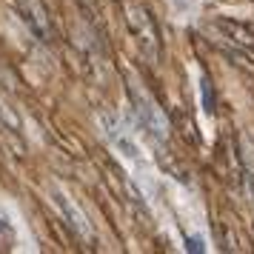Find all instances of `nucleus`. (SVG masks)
<instances>
[{
    "label": "nucleus",
    "instance_id": "3",
    "mask_svg": "<svg viewBox=\"0 0 254 254\" xmlns=\"http://www.w3.org/2000/svg\"><path fill=\"white\" fill-rule=\"evenodd\" d=\"M55 206L60 208V214H63V220H66V223H69L71 229L77 231V234H80V237H92V226H89V217H86V214H83L80 208L74 206V203H71L69 197L63 194V191H60V189H55Z\"/></svg>",
    "mask_w": 254,
    "mask_h": 254
},
{
    "label": "nucleus",
    "instance_id": "4",
    "mask_svg": "<svg viewBox=\"0 0 254 254\" xmlns=\"http://www.w3.org/2000/svg\"><path fill=\"white\" fill-rule=\"evenodd\" d=\"M200 100H203V112L206 115H214V109H217V100H214V86L208 80L206 74L200 77Z\"/></svg>",
    "mask_w": 254,
    "mask_h": 254
},
{
    "label": "nucleus",
    "instance_id": "5",
    "mask_svg": "<svg viewBox=\"0 0 254 254\" xmlns=\"http://www.w3.org/2000/svg\"><path fill=\"white\" fill-rule=\"evenodd\" d=\"M186 252H191V254H203V252H206V240H203V237H197V234L186 237Z\"/></svg>",
    "mask_w": 254,
    "mask_h": 254
},
{
    "label": "nucleus",
    "instance_id": "2",
    "mask_svg": "<svg viewBox=\"0 0 254 254\" xmlns=\"http://www.w3.org/2000/svg\"><path fill=\"white\" fill-rule=\"evenodd\" d=\"M126 14H128L126 20H128L131 40L137 43V49L149 60H157V49H160V43H157V29H154V23H151L149 12H146L143 6H128Z\"/></svg>",
    "mask_w": 254,
    "mask_h": 254
},
{
    "label": "nucleus",
    "instance_id": "1",
    "mask_svg": "<svg viewBox=\"0 0 254 254\" xmlns=\"http://www.w3.org/2000/svg\"><path fill=\"white\" fill-rule=\"evenodd\" d=\"M131 112L137 117V126L143 131H149L157 143H163V140L169 137V120H166L160 106L154 103L149 94H140V92L131 94Z\"/></svg>",
    "mask_w": 254,
    "mask_h": 254
},
{
    "label": "nucleus",
    "instance_id": "6",
    "mask_svg": "<svg viewBox=\"0 0 254 254\" xmlns=\"http://www.w3.org/2000/svg\"><path fill=\"white\" fill-rule=\"evenodd\" d=\"M0 231H6V223H3V217H0Z\"/></svg>",
    "mask_w": 254,
    "mask_h": 254
}]
</instances>
